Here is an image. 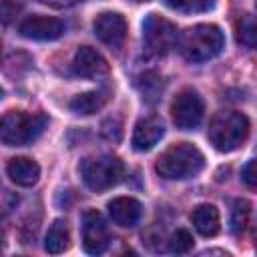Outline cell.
<instances>
[{
  "instance_id": "obj_1",
  "label": "cell",
  "mask_w": 257,
  "mask_h": 257,
  "mask_svg": "<svg viewBox=\"0 0 257 257\" xmlns=\"http://www.w3.org/2000/svg\"><path fill=\"white\" fill-rule=\"evenodd\" d=\"M225 36L215 24H197L179 34L177 48L189 62H205L221 54Z\"/></svg>"
},
{
  "instance_id": "obj_2",
  "label": "cell",
  "mask_w": 257,
  "mask_h": 257,
  "mask_svg": "<svg viewBox=\"0 0 257 257\" xmlns=\"http://www.w3.org/2000/svg\"><path fill=\"white\" fill-rule=\"evenodd\" d=\"M203 167H205V157L191 143H177V145L169 147L157 159V165H155L157 173L169 181L191 179V177L199 175Z\"/></svg>"
},
{
  "instance_id": "obj_3",
  "label": "cell",
  "mask_w": 257,
  "mask_h": 257,
  "mask_svg": "<svg viewBox=\"0 0 257 257\" xmlns=\"http://www.w3.org/2000/svg\"><path fill=\"white\" fill-rule=\"evenodd\" d=\"M249 137V118L237 110H221L217 112L207 128L209 143L219 153H231L239 149Z\"/></svg>"
},
{
  "instance_id": "obj_4",
  "label": "cell",
  "mask_w": 257,
  "mask_h": 257,
  "mask_svg": "<svg viewBox=\"0 0 257 257\" xmlns=\"http://www.w3.org/2000/svg\"><path fill=\"white\" fill-rule=\"evenodd\" d=\"M46 124H48L46 114L26 112V110H8L2 116L0 139L6 147H26L44 133Z\"/></svg>"
},
{
  "instance_id": "obj_5",
  "label": "cell",
  "mask_w": 257,
  "mask_h": 257,
  "mask_svg": "<svg viewBox=\"0 0 257 257\" xmlns=\"http://www.w3.org/2000/svg\"><path fill=\"white\" fill-rule=\"evenodd\" d=\"M78 171H80L82 183L90 191L102 193L106 189H112L120 181L124 167L120 159L114 155H94V157L82 159Z\"/></svg>"
},
{
  "instance_id": "obj_6",
  "label": "cell",
  "mask_w": 257,
  "mask_h": 257,
  "mask_svg": "<svg viewBox=\"0 0 257 257\" xmlns=\"http://www.w3.org/2000/svg\"><path fill=\"white\" fill-rule=\"evenodd\" d=\"M179 34L173 22L159 14H149L143 22V46L151 56H163L177 46Z\"/></svg>"
},
{
  "instance_id": "obj_7",
  "label": "cell",
  "mask_w": 257,
  "mask_h": 257,
  "mask_svg": "<svg viewBox=\"0 0 257 257\" xmlns=\"http://www.w3.org/2000/svg\"><path fill=\"white\" fill-rule=\"evenodd\" d=\"M203 112H205L203 98L193 88L181 90L175 96L173 104H171L173 122L181 131H193V128H197L201 124V120H203Z\"/></svg>"
},
{
  "instance_id": "obj_8",
  "label": "cell",
  "mask_w": 257,
  "mask_h": 257,
  "mask_svg": "<svg viewBox=\"0 0 257 257\" xmlns=\"http://www.w3.org/2000/svg\"><path fill=\"white\" fill-rule=\"evenodd\" d=\"M82 247L88 255H100L110 243V231L104 217L96 209L82 213Z\"/></svg>"
},
{
  "instance_id": "obj_9",
  "label": "cell",
  "mask_w": 257,
  "mask_h": 257,
  "mask_svg": "<svg viewBox=\"0 0 257 257\" xmlns=\"http://www.w3.org/2000/svg\"><path fill=\"white\" fill-rule=\"evenodd\" d=\"M94 34L96 38L108 46L110 50H118L122 48L124 40H126V32H128V24L124 20L122 14L118 12H102L94 18Z\"/></svg>"
},
{
  "instance_id": "obj_10",
  "label": "cell",
  "mask_w": 257,
  "mask_h": 257,
  "mask_svg": "<svg viewBox=\"0 0 257 257\" xmlns=\"http://www.w3.org/2000/svg\"><path fill=\"white\" fill-rule=\"evenodd\" d=\"M18 32L30 40H56L64 34V22L54 16L32 14L20 22Z\"/></svg>"
},
{
  "instance_id": "obj_11",
  "label": "cell",
  "mask_w": 257,
  "mask_h": 257,
  "mask_svg": "<svg viewBox=\"0 0 257 257\" xmlns=\"http://www.w3.org/2000/svg\"><path fill=\"white\" fill-rule=\"evenodd\" d=\"M72 70L84 78H98L108 72V62L100 52L90 46H78L72 58Z\"/></svg>"
},
{
  "instance_id": "obj_12",
  "label": "cell",
  "mask_w": 257,
  "mask_h": 257,
  "mask_svg": "<svg viewBox=\"0 0 257 257\" xmlns=\"http://www.w3.org/2000/svg\"><path fill=\"white\" fill-rule=\"evenodd\" d=\"M163 135H165V126L159 116H143L137 120L133 131V139H131L133 149L139 153L151 151L163 139Z\"/></svg>"
},
{
  "instance_id": "obj_13",
  "label": "cell",
  "mask_w": 257,
  "mask_h": 257,
  "mask_svg": "<svg viewBox=\"0 0 257 257\" xmlns=\"http://www.w3.org/2000/svg\"><path fill=\"white\" fill-rule=\"evenodd\" d=\"M108 215L114 225L131 229L143 217V205L133 197H116L108 203Z\"/></svg>"
},
{
  "instance_id": "obj_14",
  "label": "cell",
  "mask_w": 257,
  "mask_h": 257,
  "mask_svg": "<svg viewBox=\"0 0 257 257\" xmlns=\"http://www.w3.org/2000/svg\"><path fill=\"white\" fill-rule=\"evenodd\" d=\"M6 173L10 177V181L14 185H20V187H32L38 183V177H40V167L34 159L30 157H14L8 161L6 165Z\"/></svg>"
},
{
  "instance_id": "obj_15",
  "label": "cell",
  "mask_w": 257,
  "mask_h": 257,
  "mask_svg": "<svg viewBox=\"0 0 257 257\" xmlns=\"http://www.w3.org/2000/svg\"><path fill=\"white\" fill-rule=\"evenodd\" d=\"M191 223L193 227L197 229L199 235L203 237H215L221 229V217H219V211L215 205H209V203H203V205H197L191 213Z\"/></svg>"
},
{
  "instance_id": "obj_16",
  "label": "cell",
  "mask_w": 257,
  "mask_h": 257,
  "mask_svg": "<svg viewBox=\"0 0 257 257\" xmlns=\"http://www.w3.org/2000/svg\"><path fill=\"white\" fill-rule=\"evenodd\" d=\"M110 98V88H96V90H88V92H82V94H76L70 102H68V108L76 114H94L98 112Z\"/></svg>"
},
{
  "instance_id": "obj_17",
  "label": "cell",
  "mask_w": 257,
  "mask_h": 257,
  "mask_svg": "<svg viewBox=\"0 0 257 257\" xmlns=\"http://www.w3.org/2000/svg\"><path fill=\"white\" fill-rule=\"evenodd\" d=\"M70 245V229H68V223L64 219H56L48 233H46V239H44V249L52 255H58V253H64Z\"/></svg>"
},
{
  "instance_id": "obj_18",
  "label": "cell",
  "mask_w": 257,
  "mask_h": 257,
  "mask_svg": "<svg viewBox=\"0 0 257 257\" xmlns=\"http://www.w3.org/2000/svg\"><path fill=\"white\" fill-rule=\"evenodd\" d=\"M237 42L249 50H257V16L245 14L237 22Z\"/></svg>"
},
{
  "instance_id": "obj_19",
  "label": "cell",
  "mask_w": 257,
  "mask_h": 257,
  "mask_svg": "<svg viewBox=\"0 0 257 257\" xmlns=\"http://www.w3.org/2000/svg\"><path fill=\"white\" fill-rule=\"evenodd\" d=\"M215 2L217 0H167V6L181 14H201L213 10Z\"/></svg>"
},
{
  "instance_id": "obj_20",
  "label": "cell",
  "mask_w": 257,
  "mask_h": 257,
  "mask_svg": "<svg viewBox=\"0 0 257 257\" xmlns=\"http://www.w3.org/2000/svg\"><path fill=\"white\" fill-rule=\"evenodd\" d=\"M193 235L187 229H177L169 239V247L173 253H189L193 249Z\"/></svg>"
},
{
  "instance_id": "obj_21",
  "label": "cell",
  "mask_w": 257,
  "mask_h": 257,
  "mask_svg": "<svg viewBox=\"0 0 257 257\" xmlns=\"http://www.w3.org/2000/svg\"><path fill=\"white\" fill-rule=\"evenodd\" d=\"M247 219H249V203L239 199L235 201V207H233V217H231V229L235 233L243 231V227L247 225Z\"/></svg>"
},
{
  "instance_id": "obj_22",
  "label": "cell",
  "mask_w": 257,
  "mask_h": 257,
  "mask_svg": "<svg viewBox=\"0 0 257 257\" xmlns=\"http://www.w3.org/2000/svg\"><path fill=\"white\" fill-rule=\"evenodd\" d=\"M100 133H102L104 139H108V141H112V143H118L120 137H122V124H120L118 118H106V120L102 122Z\"/></svg>"
},
{
  "instance_id": "obj_23",
  "label": "cell",
  "mask_w": 257,
  "mask_h": 257,
  "mask_svg": "<svg viewBox=\"0 0 257 257\" xmlns=\"http://www.w3.org/2000/svg\"><path fill=\"white\" fill-rule=\"evenodd\" d=\"M241 179H243V183H245L249 189H257V159L249 161V163L243 167Z\"/></svg>"
},
{
  "instance_id": "obj_24",
  "label": "cell",
  "mask_w": 257,
  "mask_h": 257,
  "mask_svg": "<svg viewBox=\"0 0 257 257\" xmlns=\"http://www.w3.org/2000/svg\"><path fill=\"white\" fill-rule=\"evenodd\" d=\"M40 4H46V6H52V8H70L74 6L78 0H36Z\"/></svg>"
},
{
  "instance_id": "obj_25",
  "label": "cell",
  "mask_w": 257,
  "mask_h": 257,
  "mask_svg": "<svg viewBox=\"0 0 257 257\" xmlns=\"http://www.w3.org/2000/svg\"><path fill=\"white\" fill-rule=\"evenodd\" d=\"M137 2H147V0H137Z\"/></svg>"
}]
</instances>
